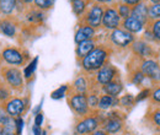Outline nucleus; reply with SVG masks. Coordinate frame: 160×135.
Segmentation results:
<instances>
[{"mask_svg": "<svg viewBox=\"0 0 160 135\" xmlns=\"http://www.w3.org/2000/svg\"><path fill=\"white\" fill-rule=\"evenodd\" d=\"M108 58H110L108 48L99 46L92 52H90L85 58L79 60V65L86 74H95L105 64H107Z\"/></svg>", "mask_w": 160, "mask_h": 135, "instance_id": "f257e3e1", "label": "nucleus"}, {"mask_svg": "<svg viewBox=\"0 0 160 135\" xmlns=\"http://www.w3.org/2000/svg\"><path fill=\"white\" fill-rule=\"evenodd\" d=\"M100 128L101 119L99 113H90L89 116L78 118L73 129V135H89Z\"/></svg>", "mask_w": 160, "mask_h": 135, "instance_id": "f03ea898", "label": "nucleus"}, {"mask_svg": "<svg viewBox=\"0 0 160 135\" xmlns=\"http://www.w3.org/2000/svg\"><path fill=\"white\" fill-rule=\"evenodd\" d=\"M116 79H120V73H118L117 68L113 66L112 64L107 63L94 74L92 86H94V89L100 90L102 86H105L106 84H108V82H111Z\"/></svg>", "mask_w": 160, "mask_h": 135, "instance_id": "7ed1b4c3", "label": "nucleus"}, {"mask_svg": "<svg viewBox=\"0 0 160 135\" xmlns=\"http://www.w3.org/2000/svg\"><path fill=\"white\" fill-rule=\"evenodd\" d=\"M132 53L134 54L136 59L143 60V59H158V49L157 46L148 43L143 38H136V41L131 46Z\"/></svg>", "mask_w": 160, "mask_h": 135, "instance_id": "20e7f679", "label": "nucleus"}, {"mask_svg": "<svg viewBox=\"0 0 160 135\" xmlns=\"http://www.w3.org/2000/svg\"><path fill=\"white\" fill-rule=\"evenodd\" d=\"M67 97H68V104H69L72 112L78 118L86 117L91 113L89 104H88V94L72 92Z\"/></svg>", "mask_w": 160, "mask_h": 135, "instance_id": "39448f33", "label": "nucleus"}, {"mask_svg": "<svg viewBox=\"0 0 160 135\" xmlns=\"http://www.w3.org/2000/svg\"><path fill=\"white\" fill-rule=\"evenodd\" d=\"M138 69L148 80L154 84H160V63L158 59H143L138 60Z\"/></svg>", "mask_w": 160, "mask_h": 135, "instance_id": "423d86ee", "label": "nucleus"}, {"mask_svg": "<svg viewBox=\"0 0 160 135\" xmlns=\"http://www.w3.org/2000/svg\"><path fill=\"white\" fill-rule=\"evenodd\" d=\"M110 41L117 48L126 49V48L131 47L132 43L136 41V36L132 35V33H129L128 31H126L123 28H117V30L111 31V33H110Z\"/></svg>", "mask_w": 160, "mask_h": 135, "instance_id": "0eeeda50", "label": "nucleus"}, {"mask_svg": "<svg viewBox=\"0 0 160 135\" xmlns=\"http://www.w3.org/2000/svg\"><path fill=\"white\" fill-rule=\"evenodd\" d=\"M5 111L11 118L22 117V114L28 108V99L27 98H20V97H11L5 103Z\"/></svg>", "mask_w": 160, "mask_h": 135, "instance_id": "6e6552de", "label": "nucleus"}, {"mask_svg": "<svg viewBox=\"0 0 160 135\" xmlns=\"http://www.w3.org/2000/svg\"><path fill=\"white\" fill-rule=\"evenodd\" d=\"M105 9L100 4H94L90 6V9L86 11L84 15V23L92 27V28H99L102 23V16H103Z\"/></svg>", "mask_w": 160, "mask_h": 135, "instance_id": "1a4fd4ad", "label": "nucleus"}, {"mask_svg": "<svg viewBox=\"0 0 160 135\" xmlns=\"http://www.w3.org/2000/svg\"><path fill=\"white\" fill-rule=\"evenodd\" d=\"M122 25V19L120 17L116 7L113 6H108L103 11V16H102V23L101 26L108 31H113L120 28V26Z\"/></svg>", "mask_w": 160, "mask_h": 135, "instance_id": "9d476101", "label": "nucleus"}, {"mask_svg": "<svg viewBox=\"0 0 160 135\" xmlns=\"http://www.w3.org/2000/svg\"><path fill=\"white\" fill-rule=\"evenodd\" d=\"M4 77L8 85L14 90H20L23 86V74L18 68H9L4 71Z\"/></svg>", "mask_w": 160, "mask_h": 135, "instance_id": "9b49d317", "label": "nucleus"}, {"mask_svg": "<svg viewBox=\"0 0 160 135\" xmlns=\"http://www.w3.org/2000/svg\"><path fill=\"white\" fill-rule=\"evenodd\" d=\"M91 89H94L92 82L90 81V77L85 74H80L79 76L75 77L72 85V91L78 94H88Z\"/></svg>", "mask_w": 160, "mask_h": 135, "instance_id": "f8f14e48", "label": "nucleus"}, {"mask_svg": "<svg viewBox=\"0 0 160 135\" xmlns=\"http://www.w3.org/2000/svg\"><path fill=\"white\" fill-rule=\"evenodd\" d=\"M148 7H149V4L144 0H142L139 4H137L136 6L132 7V12H131V16H133L134 19L140 21L145 27L150 22L149 15H148Z\"/></svg>", "mask_w": 160, "mask_h": 135, "instance_id": "ddd939ff", "label": "nucleus"}, {"mask_svg": "<svg viewBox=\"0 0 160 135\" xmlns=\"http://www.w3.org/2000/svg\"><path fill=\"white\" fill-rule=\"evenodd\" d=\"M123 90H124V85H123L120 77V79H116V80L106 84L105 86H102L100 89V92H102L103 95H108L111 97L118 98L121 96V94L123 92Z\"/></svg>", "mask_w": 160, "mask_h": 135, "instance_id": "4468645a", "label": "nucleus"}, {"mask_svg": "<svg viewBox=\"0 0 160 135\" xmlns=\"http://www.w3.org/2000/svg\"><path fill=\"white\" fill-rule=\"evenodd\" d=\"M1 57H2V59L8 64L14 65V66H19V65H22L25 63V58H23L22 53L19 52L18 49H15V48H8V49H5L2 52V54H1Z\"/></svg>", "mask_w": 160, "mask_h": 135, "instance_id": "2eb2a0df", "label": "nucleus"}, {"mask_svg": "<svg viewBox=\"0 0 160 135\" xmlns=\"http://www.w3.org/2000/svg\"><path fill=\"white\" fill-rule=\"evenodd\" d=\"M122 28L136 36V35H138V33L144 31L145 26H144L140 21H138L137 19H134L133 16H129V17H127V19L122 20Z\"/></svg>", "mask_w": 160, "mask_h": 135, "instance_id": "dca6fc26", "label": "nucleus"}, {"mask_svg": "<svg viewBox=\"0 0 160 135\" xmlns=\"http://www.w3.org/2000/svg\"><path fill=\"white\" fill-rule=\"evenodd\" d=\"M96 47L98 46H96V41L95 39H88V41H84V42L79 43L77 46V49H75V54H77L78 60H81L82 58H85Z\"/></svg>", "mask_w": 160, "mask_h": 135, "instance_id": "f3484780", "label": "nucleus"}, {"mask_svg": "<svg viewBox=\"0 0 160 135\" xmlns=\"http://www.w3.org/2000/svg\"><path fill=\"white\" fill-rule=\"evenodd\" d=\"M95 37V28L88 26V25H80L78 31L75 32V37L74 41L77 44H79L84 41H88V39H94Z\"/></svg>", "mask_w": 160, "mask_h": 135, "instance_id": "a211bd4d", "label": "nucleus"}, {"mask_svg": "<svg viewBox=\"0 0 160 135\" xmlns=\"http://www.w3.org/2000/svg\"><path fill=\"white\" fill-rule=\"evenodd\" d=\"M120 101L118 98L111 97L108 95H100V99H99V106H98V111L100 112H107L110 109H113L115 107H118Z\"/></svg>", "mask_w": 160, "mask_h": 135, "instance_id": "6ab92c4d", "label": "nucleus"}, {"mask_svg": "<svg viewBox=\"0 0 160 135\" xmlns=\"http://www.w3.org/2000/svg\"><path fill=\"white\" fill-rule=\"evenodd\" d=\"M147 120L157 129H160V107L150 106L147 113Z\"/></svg>", "mask_w": 160, "mask_h": 135, "instance_id": "aec40b11", "label": "nucleus"}, {"mask_svg": "<svg viewBox=\"0 0 160 135\" xmlns=\"http://www.w3.org/2000/svg\"><path fill=\"white\" fill-rule=\"evenodd\" d=\"M100 90L99 89H91L88 92V104L89 108L91 111V113L98 111V106H99V99H100Z\"/></svg>", "mask_w": 160, "mask_h": 135, "instance_id": "412c9836", "label": "nucleus"}, {"mask_svg": "<svg viewBox=\"0 0 160 135\" xmlns=\"http://www.w3.org/2000/svg\"><path fill=\"white\" fill-rule=\"evenodd\" d=\"M145 80H147V77H145V75L138 69V66L134 68V69L129 73V82H131L132 85H134V86H138V87H139V86H143V84H144Z\"/></svg>", "mask_w": 160, "mask_h": 135, "instance_id": "4be33fe9", "label": "nucleus"}, {"mask_svg": "<svg viewBox=\"0 0 160 135\" xmlns=\"http://www.w3.org/2000/svg\"><path fill=\"white\" fill-rule=\"evenodd\" d=\"M0 31L8 37H14L16 33V26L10 20H2L0 22Z\"/></svg>", "mask_w": 160, "mask_h": 135, "instance_id": "5701e85b", "label": "nucleus"}, {"mask_svg": "<svg viewBox=\"0 0 160 135\" xmlns=\"http://www.w3.org/2000/svg\"><path fill=\"white\" fill-rule=\"evenodd\" d=\"M37 65H38V57H35V58L32 59L26 66H25V69H23V79H26V80H31L33 75H35V73H36V69H37Z\"/></svg>", "mask_w": 160, "mask_h": 135, "instance_id": "b1692460", "label": "nucleus"}, {"mask_svg": "<svg viewBox=\"0 0 160 135\" xmlns=\"http://www.w3.org/2000/svg\"><path fill=\"white\" fill-rule=\"evenodd\" d=\"M118 101H120L118 107L123 108V109H131L136 104V97L133 96L132 94L122 95V96L118 97Z\"/></svg>", "mask_w": 160, "mask_h": 135, "instance_id": "393cba45", "label": "nucleus"}, {"mask_svg": "<svg viewBox=\"0 0 160 135\" xmlns=\"http://www.w3.org/2000/svg\"><path fill=\"white\" fill-rule=\"evenodd\" d=\"M69 91H70V86L69 85H60L58 89H56L54 91H52L51 98L52 99H56V101L63 99L64 97H67L69 95Z\"/></svg>", "mask_w": 160, "mask_h": 135, "instance_id": "a878e982", "label": "nucleus"}, {"mask_svg": "<svg viewBox=\"0 0 160 135\" xmlns=\"http://www.w3.org/2000/svg\"><path fill=\"white\" fill-rule=\"evenodd\" d=\"M86 7H88V2L86 0H77L74 2H72V9H73V12L80 17L81 15H84V12L86 11Z\"/></svg>", "mask_w": 160, "mask_h": 135, "instance_id": "bb28decb", "label": "nucleus"}, {"mask_svg": "<svg viewBox=\"0 0 160 135\" xmlns=\"http://www.w3.org/2000/svg\"><path fill=\"white\" fill-rule=\"evenodd\" d=\"M16 0H0V11L9 15L15 10Z\"/></svg>", "mask_w": 160, "mask_h": 135, "instance_id": "cd10ccee", "label": "nucleus"}, {"mask_svg": "<svg viewBox=\"0 0 160 135\" xmlns=\"http://www.w3.org/2000/svg\"><path fill=\"white\" fill-rule=\"evenodd\" d=\"M147 27L152 31V33H153V36H154V38H155L157 44L160 46V20L150 21Z\"/></svg>", "mask_w": 160, "mask_h": 135, "instance_id": "c85d7f7f", "label": "nucleus"}, {"mask_svg": "<svg viewBox=\"0 0 160 135\" xmlns=\"http://www.w3.org/2000/svg\"><path fill=\"white\" fill-rule=\"evenodd\" d=\"M148 15H149V20H150V21L160 20V2H157V4H149V7H148Z\"/></svg>", "mask_w": 160, "mask_h": 135, "instance_id": "c756f323", "label": "nucleus"}, {"mask_svg": "<svg viewBox=\"0 0 160 135\" xmlns=\"http://www.w3.org/2000/svg\"><path fill=\"white\" fill-rule=\"evenodd\" d=\"M27 20L33 23H40L44 20V12L42 10H31L27 14Z\"/></svg>", "mask_w": 160, "mask_h": 135, "instance_id": "7c9ffc66", "label": "nucleus"}, {"mask_svg": "<svg viewBox=\"0 0 160 135\" xmlns=\"http://www.w3.org/2000/svg\"><path fill=\"white\" fill-rule=\"evenodd\" d=\"M116 10H117V12H118V15H120V17L122 20L129 17L131 16V12H132V7L128 6V5H126V4H123V2H118L117 4Z\"/></svg>", "mask_w": 160, "mask_h": 135, "instance_id": "2f4dec72", "label": "nucleus"}, {"mask_svg": "<svg viewBox=\"0 0 160 135\" xmlns=\"http://www.w3.org/2000/svg\"><path fill=\"white\" fill-rule=\"evenodd\" d=\"M36 7L38 10H42V11H46V10H49L54 6V2L56 0H33Z\"/></svg>", "mask_w": 160, "mask_h": 135, "instance_id": "473e14b6", "label": "nucleus"}, {"mask_svg": "<svg viewBox=\"0 0 160 135\" xmlns=\"http://www.w3.org/2000/svg\"><path fill=\"white\" fill-rule=\"evenodd\" d=\"M150 104L152 106H159L160 107V84L155 85L152 89V95H150Z\"/></svg>", "mask_w": 160, "mask_h": 135, "instance_id": "72a5a7b5", "label": "nucleus"}, {"mask_svg": "<svg viewBox=\"0 0 160 135\" xmlns=\"http://www.w3.org/2000/svg\"><path fill=\"white\" fill-rule=\"evenodd\" d=\"M150 95H152V89L149 87H144L139 91L138 95H136V104L137 103H140L145 99H149L150 98Z\"/></svg>", "mask_w": 160, "mask_h": 135, "instance_id": "f704fd0d", "label": "nucleus"}, {"mask_svg": "<svg viewBox=\"0 0 160 135\" xmlns=\"http://www.w3.org/2000/svg\"><path fill=\"white\" fill-rule=\"evenodd\" d=\"M15 120V134L16 135H22V130L25 128V120L22 117H18L14 118Z\"/></svg>", "mask_w": 160, "mask_h": 135, "instance_id": "c9c22d12", "label": "nucleus"}, {"mask_svg": "<svg viewBox=\"0 0 160 135\" xmlns=\"http://www.w3.org/2000/svg\"><path fill=\"white\" fill-rule=\"evenodd\" d=\"M10 99V91L5 86H0V103H6Z\"/></svg>", "mask_w": 160, "mask_h": 135, "instance_id": "e433bc0d", "label": "nucleus"}, {"mask_svg": "<svg viewBox=\"0 0 160 135\" xmlns=\"http://www.w3.org/2000/svg\"><path fill=\"white\" fill-rule=\"evenodd\" d=\"M43 122H44V114L43 112H40L35 116V119H33V124L35 125H38V127H42L43 125Z\"/></svg>", "mask_w": 160, "mask_h": 135, "instance_id": "4c0bfd02", "label": "nucleus"}, {"mask_svg": "<svg viewBox=\"0 0 160 135\" xmlns=\"http://www.w3.org/2000/svg\"><path fill=\"white\" fill-rule=\"evenodd\" d=\"M140 1H142V0H120V2H123V4H126V5L131 6V7L136 6L137 4H139Z\"/></svg>", "mask_w": 160, "mask_h": 135, "instance_id": "58836bf2", "label": "nucleus"}, {"mask_svg": "<svg viewBox=\"0 0 160 135\" xmlns=\"http://www.w3.org/2000/svg\"><path fill=\"white\" fill-rule=\"evenodd\" d=\"M42 127H38V125H32V135H42Z\"/></svg>", "mask_w": 160, "mask_h": 135, "instance_id": "ea45409f", "label": "nucleus"}, {"mask_svg": "<svg viewBox=\"0 0 160 135\" xmlns=\"http://www.w3.org/2000/svg\"><path fill=\"white\" fill-rule=\"evenodd\" d=\"M43 101H44V99L42 98V99H41V102H40V104H38V106H37V107H36V108L33 109V114H35V116H36L37 113H40V112H42V111H41V108H42V104H43Z\"/></svg>", "mask_w": 160, "mask_h": 135, "instance_id": "a19ab883", "label": "nucleus"}, {"mask_svg": "<svg viewBox=\"0 0 160 135\" xmlns=\"http://www.w3.org/2000/svg\"><path fill=\"white\" fill-rule=\"evenodd\" d=\"M89 135H108L107 134V133H106V132H103V130H102V129H98V130H95V132H94V133H91V134H89Z\"/></svg>", "mask_w": 160, "mask_h": 135, "instance_id": "79ce46f5", "label": "nucleus"}, {"mask_svg": "<svg viewBox=\"0 0 160 135\" xmlns=\"http://www.w3.org/2000/svg\"><path fill=\"white\" fill-rule=\"evenodd\" d=\"M98 4H100V5H102V4H110V2H112L113 0H95Z\"/></svg>", "mask_w": 160, "mask_h": 135, "instance_id": "37998d69", "label": "nucleus"}, {"mask_svg": "<svg viewBox=\"0 0 160 135\" xmlns=\"http://www.w3.org/2000/svg\"><path fill=\"white\" fill-rule=\"evenodd\" d=\"M0 135H8V130L2 127H0Z\"/></svg>", "mask_w": 160, "mask_h": 135, "instance_id": "c03bdc74", "label": "nucleus"}, {"mask_svg": "<svg viewBox=\"0 0 160 135\" xmlns=\"http://www.w3.org/2000/svg\"><path fill=\"white\" fill-rule=\"evenodd\" d=\"M147 1L148 4H157V2H160V0H144Z\"/></svg>", "mask_w": 160, "mask_h": 135, "instance_id": "a18cd8bd", "label": "nucleus"}, {"mask_svg": "<svg viewBox=\"0 0 160 135\" xmlns=\"http://www.w3.org/2000/svg\"><path fill=\"white\" fill-rule=\"evenodd\" d=\"M42 135H48V132H47V130H43V132H42Z\"/></svg>", "mask_w": 160, "mask_h": 135, "instance_id": "49530a36", "label": "nucleus"}, {"mask_svg": "<svg viewBox=\"0 0 160 135\" xmlns=\"http://www.w3.org/2000/svg\"><path fill=\"white\" fill-rule=\"evenodd\" d=\"M23 2H31V1H33V0H22Z\"/></svg>", "mask_w": 160, "mask_h": 135, "instance_id": "de8ad7c7", "label": "nucleus"}, {"mask_svg": "<svg viewBox=\"0 0 160 135\" xmlns=\"http://www.w3.org/2000/svg\"><path fill=\"white\" fill-rule=\"evenodd\" d=\"M8 135H16L15 133H8Z\"/></svg>", "mask_w": 160, "mask_h": 135, "instance_id": "09e8293b", "label": "nucleus"}, {"mask_svg": "<svg viewBox=\"0 0 160 135\" xmlns=\"http://www.w3.org/2000/svg\"><path fill=\"white\" fill-rule=\"evenodd\" d=\"M70 1H72V2H74V1H77V0H70Z\"/></svg>", "mask_w": 160, "mask_h": 135, "instance_id": "8fccbe9b", "label": "nucleus"}]
</instances>
